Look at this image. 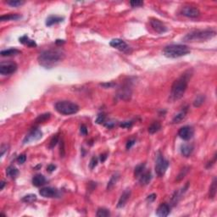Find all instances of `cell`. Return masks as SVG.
Returning <instances> with one entry per match:
<instances>
[{"label":"cell","mask_w":217,"mask_h":217,"mask_svg":"<svg viewBox=\"0 0 217 217\" xmlns=\"http://www.w3.org/2000/svg\"><path fill=\"white\" fill-rule=\"evenodd\" d=\"M65 57V53L61 48H49L39 54L38 60L39 64L46 69H51L60 63Z\"/></svg>","instance_id":"6da1fadb"},{"label":"cell","mask_w":217,"mask_h":217,"mask_svg":"<svg viewBox=\"0 0 217 217\" xmlns=\"http://www.w3.org/2000/svg\"><path fill=\"white\" fill-rule=\"evenodd\" d=\"M191 75L192 73H190V71H187L173 82L170 90V98L173 100H178L183 97L188 88V81L191 78Z\"/></svg>","instance_id":"7a4b0ae2"},{"label":"cell","mask_w":217,"mask_h":217,"mask_svg":"<svg viewBox=\"0 0 217 217\" xmlns=\"http://www.w3.org/2000/svg\"><path fill=\"white\" fill-rule=\"evenodd\" d=\"M191 53L190 48L184 44H170L166 46L163 50V54L167 58L176 59L188 55Z\"/></svg>","instance_id":"3957f363"},{"label":"cell","mask_w":217,"mask_h":217,"mask_svg":"<svg viewBox=\"0 0 217 217\" xmlns=\"http://www.w3.org/2000/svg\"><path fill=\"white\" fill-rule=\"evenodd\" d=\"M216 35V32L211 29L197 30L190 32L183 38L184 42H204L213 38Z\"/></svg>","instance_id":"277c9868"},{"label":"cell","mask_w":217,"mask_h":217,"mask_svg":"<svg viewBox=\"0 0 217 217\" xmlns=\"http://www.w3.org/2000/svg\"><path fill=\"white\" fill-rule=\"evenodd\" d=\"M54 108L58 113L64 115H74L80 109V107L77 105V104L70 102V101H66V100L57 102L54 105Z\"/></svg>","instance_id":"5b68a950"},{"label":"cell","mask_w":217,"mask_h":217,"mask_svg":"<svg viewBox=\"0 0 217 217\" xmlns=\"http://www.w3.org/2000/svg\"><path fill=\"white\" fill-rule=\"evenodd\" d=\"M168 167H169V161L166 160L162 154L159 153V155L157 157L156 163H155V172L157 176L162 177L166 174Z\"/></svg>","instance_id":"8992f818"},{"label":"cell","mask_w":217,"mask_h":217,"mask_svg":"<svg viewBox=\"0 0 217 217\" xmlns=\"http://www.w3.org/2000/svg\"><path fill=\"white\" fill-rule=\"evenodd\" d=\"M18 65L13 61H3L0 63V74L3 76H9L16 72Z\"/></svg>","instance_id":"52a82bcc"},{"label":"cell","mask_w":217,"mask_h":217,"mask_svg":"<svg viewBox=\"0 0 217 217\" xmlns=\"http://www.w3.org/2000/svg\"><path fill=\"white\" fill-rule=\"evenodd\" d=\"M109 44H110V46L113 47V48H116V49H118V50L123 52V53H126V54H128V53L131 52L130 46H129L124 40H122V39H113V40L110 41Z\"/></svg>","instance_id":"ba28073f"},{"label":"cell","mask_w":217,"mask_h":217,"mask_svg":"<svg viewBox=\"0 0 217 217\" xmlns=\"http://www.w3.org/2000/svg\"><path fill=\"white\" fill-rule=\"evenodd\" d=\"M42 137V132L41 130L38 128H34L25 137L23 140V144H30L32 142H35V141L41 139Z\"/></svg>","instance_id":"9c48e42d"},{"label":"cell","mask_w":217,"mask_h":217,"mask_svg":"<svg viewBox=\"0 0 217 217\" xmlns=\"http://www.w3.org/2000/svg\"><path fill=\"white\" fill-rule=\"evenodd\" d=\"M179 137H181L182 139L185 141H188L193 138V135H194V130L193 128L190 126H182L178 131Z\"/></svg>","instance_id":"30bf717a"},{"label":"cell","mask_w":217,"mask_h":217,"mask_svg":"<svg viewBox=\"0 0 217 217\" xmlns=\"http://www.w3.org/2000/svg\"><path fill=\"white\" fill-rule=\"evenodd\" d=\"M182 16L188 18H197L200 16V11L198 8L193 6H184L181 11Z\"/></svg>","instance_id":"8fae6325"},{"label":"cell","mask_w":217,"mask_h":217,"mask_svg":"<svg viewBox=\"0 0 217 217\" xmlns=\"http://www.w3.org/2000/svg\"><path fill=\"white\" fill-rule=\"evenodd\" d=\"M150 25H151L152 28H153L157 33H160V34L165 33V32L168 31L167 26H166L161 20H160L158 19L151 20H150Z\"/></svg>","instance_id":"7c38bea8"},{"label":"cell","mask_w":217,"mask_h":217,"mask_svg":"<svg viewBox=\"0 0 217 217\" xmlns=\"http://www.w3.org/2000/svg\"><path fill=\"white\" fill-rule=\"evenodd\" d=\"M39 193L44 198H54L58 196V190L51 187H46V188H42L39 191Z\"/></svg>","instance_id":"4fadbf2b"},{"label":"cell","mask_w":217,"mask_h":217,"mask_svg":"<svg viewBox=\"0 0 217 217\" xmlns=\"http://www.w3.org/2000/svg\"><path fill=\"white\" fill-rule=\"evenodd\" d=\"M170 213V206L166 203H163L158 207L156 211V215L160 217L168 216Z\"/></svg>","instance_id":"5bb4252c"},{"label":"cell","mask_w":217,"mask_h":217,"mask_svg":"<svg viewBox=\"0 0 217 217\" xmlns=\"http://www.w3.org/2000/svg\"><path fill=\"white\" fill-rule=\"evenodd\" d=\"M118 96L120 97V99H123V100H128L130 99L131 96V89L130 86L128 85H125L119 90Z\"/></svg>","instance_id":"9a60e30c"},{"label":"cell","mask_w":217,"mask_h":217,"mask_svg":"<svg viewBox=\"0 0 217 217\" xmlns=\"http://www.w3.org/2000/svg\"><path fill=\"white\" fill-rule=\"evenodd\" d=\"M130 197H131V190L129 188L126 189L123 192V193L121 196L120 199H119L118 204H117V208L121 209V208L124 207L125 205L126 204V203H127L128 199L130 198Z\"/></svg>","instance_id":"2e32d148"},{"label":"cell","mask_w":217,"mask_h":217,"mask_svg":"<svg viewBox=\"0 0 217 217\" xmlns=\"http://www.w3.org/2000/svg\"><path fill=\"white\" fill-rule=\"evenodd\" d=\"M151 180H152V173L149 170H148V171L144 170V172L142 173L138 177L139 183L143 186L148 185L151 182Z\"/></svg>","instance_id":"e0dca14e"},{"label":"cell","mask_w":217,"mask_h":217,"mask_svg":"<svg viewBox=\"0 0 217 217\" xmlns=\"http://www.w3.org/2000/svg\"><path fill=\"white\" fill-rule=\"evenodd\" d=\"M188 107H185V108H182V110L179 112L177 115H176L174 116V118H173L172 120V123H174V124L181 123V122L186 118L187 114H188Z\"/></svg>","instance_id":"ac0fdd59"},{"label":"cell","mask_w":217,"mask_h":217,"mask_svg":"<svg viewBox=\"0 0 217 217\" xmlns=\"http://www.w3.org/2000/svg\"><path fill=\"white\" fill-rule=\"evenodd\" d=\"M64 20V17L57 16H50L46 20V25L48 26H51L53 25L58 24V23L62 22Z\"/></svg>","instance_id":"d6986e66"},{"label":"cell","mask_w":217,"mask_h":217,"mask_svg":"<svg viewBox=\"0 0 217 217\" xmlns=\"http://www.w3.org/2000/svg\"><path fill=\"white\" fill-rule=\"evenodd\" d=\"M193 151V145L184 144L181 146V153L183 156L189 157Z\"/></svg>","instance_id":"ffe728a7"},{"label":"cell","mask_w":217,"mask_h":217,"mask_svg":"<svg viewBox=\"0 0 217 217\" xmlns=\"http://www.w3.org/2000/svg\"><path fill=\"white\" fill-rule=\"evenodd\" d=\"M20 54H21V51L16 48H9V49L2 50L0 52L1 56L3 57H11V56H16Z\"/></svg>","instance_id":"44dd1931"},{"label":"cell","mask_w":217,"mask_h":217,"mask_svg":"<svg viewBox=\"0 0 217 217\" xmlns=\"http://www.w3.org/2000/svg\"><path fill=\"white\" fill-rule=\"evenodd\" d=\"M45 183H46V178L41 174H38L32 178V184L35 187H41L44 185Z\"/></svg>","instance_id":"7402d4cb"},{"label":"cell","mask_w":217,"mask_h":217,"mask_svg":"<svg viewBox=\"0 0 217 217\" xmlns=\"http://www.w3.org/2000/svg\"><path fill=\"white\" fill-rule=\"evenodd\" d=\"M20 42H21L22 44L27 45L28 47L33 48V47H37V43L34 40L29 38L28 36L24 35L21 38H20Z\"/></svg>","instance_id":"603a6c76"},{"label":"cell","mask_w":217,"mask_h":217,"mask_svg":"<svg viewBox=\"0 0 217 217\" xmlns=\"http://www.w3.org/2000/svg\"><path fill=\"white\" fill-rule=\"evenodd\" d=\"M217 192V181L216 177H215L213 179V182L211 183L210 187V192H209V197L211 199H214L215 195H216Z\"/></svg>","instance_id":"cb8c5ba5"},{"label":"cell","mask_w":217,"mask_h":217,"mask_svg":"<svg viewBox=\"0 0 217 217\" xmlns=\"http://www.w3.org/2000/svg\"><path fill=\"white\" fill-rule=\"evenodd\" d=\"M6 174L7 176H10V178L15 179L17 177V176L19 175V170L17 168L14 167V166H10L8 167L6 170Z\"/></svg>","instance_id":"d4e9b609"},{"label":"cell","mask_w":217,"mask_h":217,"mask_svg":"<svg viewBox=\"0 0 217 217\" xmlns=\"http://www.w3.org/2000/svg\"><path fill=\"white\" fill-rule=\"evenodd\" d=\"M21 18V16L17 15V14H10V15H6V16H2L0 17V20L1 21H7V20H16Z\"/></svg>","instance_id":"484cf974"},{"label":"cell","mask_w":217,"mask_h":217,"mask_svg":"<svg viewBox=\"0 0 217 217\" xmlns=\"http://www.w3.org/2000/svg\"><path fill=\"white\" fill-rule=\"evenodd\" d=\"M119 178H120V174H119V173L114 174V175L111 176L110 180L108 181V185H107V190H110V189L116 184V182H118Z\"/></svg>","instance_id":"4316f807"},{"label":"cell","mask_w":217,"mask_h":217,"mask_svg":"<svg viewBox=\"0 0 217 217\" xmlns=\"http://www.w3.org/2000/svg\"><path fill=\"white\" fill-rule=\"evenodd\" d=\"M160 129H161V125H160V122H154L149 126L148 132H149L150 134H154V133H156V132L160 131Z\"/></svg>","instance_id":"83f0119b"},{"label":"cell","mask_w":217,"mask_h":217,"mask_svg":"<svg viewBox=\"0 0 217 217\" xmlns=\"http://www.w3.org/2000/svg\"><path fill=\"white\" fill-rule=\"evenodd\" d=\"M96 215L98 217H108L110 215V212L105 208H99L97 210Z\"/></svg>","instance_id":"f1b7e54d"},{"label":"cell","mask_w":217,"mask_h":217,"mask_svg":"<svg viewBox=\"0 0 217 217\" xmlns=\"http://www.w3.org/2000/svg\"><path fill=\"white\" fill-rule=\"evenodd\" d=\"M144 170H145V164H140V165H138V166H136L134 170L135 177L138 178L139 176H140L142 173L144 172Z\"/></svg>","instance_id":"f546056e"},{"label":"cell","mask_w":217,"mask_h":217,"mask_svg":"<svg viewBox=\"0 0 217 217\" xmlns=\"http://www.w3.org/2000/svg\"><path fill=\"white\" fill-rule=\"evenodd\" d=\"M37 200V196L35 194H27L22 198V202L26 204H32Z\"/></svg>","instance_id":"4dcf8cb0"},{"label":"cell","mask_w":217,"mask_h":217,"mask_svg":"<svg viewBox=\"0 0 217 217\" xmlns=\"http://www.w3.org/2000/svg\"><path fill=\"white\" fill-rule=\"evenodd\" d=\"M51 116V114L50 113H45V114H42V115H40L36 119V123H43V122H47L48 119L50 118Z\"/></svg>","instance_id":"1f68e13d"},{"label":"cell","mask_w":217,"mask_h":217,"mask_svg":"<svg viewBox=\"0 0 217 217\" xmlns=\"http://www.w3.org/2000/svg\"><path fill=\"white\" fill-rule=\"evenodd\" d=\"M6 3L8 5H10L11 7H20L23 5L25 3V1H22V0H10V1H7Z\"/></svg>","instance_id":"d6a6232c"},{"label":"cell","mask_w":217,"mask_h":217,"mask_svg":"<svg viewBox=\"0 0 217 217\" xmlns=\"http://www.w3.org/2000/svg\"><path fill=\"white\" fill-rule=\"evenodd\" d=\"M204 100H205V97H204V95H199L198 96L196 99H195V100L193 101V106L194 107H200V106L204 104Z\"/></svg>","instance_id":"836d02e7"},{"label":"cell","mask_w":217,"mask_h":217,"mask_svg":"<svg viewBox=\"0 0 217 217\" xmlns=\"http://www.w3.org/2000/svg\"><path fill=\"white\" fill-rule=\"evenodd\" d=\"M189 171V167H184L183 169L181 170V171L178 174V176L176 177V181L179 182V181H182V179L184 178L186 176V175L188 174V172Z\"/></svg>","instance_id":"e575fe53"},{"label":"cell","mask_w":217,"mask_h":217,"mask_svg":"<svg viewBox=\"0 0 217 217\" xmlns=\"http://www.w3.org/2000/svg\"><path fill=\"white\" fill-rule=\"evenodd\" d=\"M58 142H59V135H54V137L51 138L50 142H49V146H48L49 148H51V149L52 148H54L57 145Z\"/></svg>","instance_id":"d590c367"},{"label":"cell","mask_w":217,"mask_h":217,"mask_svg":"<svg viewBox=\"0 0 217 217\" xmlns=\"http://www.w3.org/2000/svg\"><path fill=\"white\" fill-rule=\"evenodd\" d=\"M106 121V115L102 113V114H99L98 115V117L96 119V123L97 124H104Z\"/></svg>","instance_id":"8d00e7d4"},{"label":"cell","mask_w":217,"mask_h":217,"mask_svg":"<svg viewBox=\"0 0 217 217\" xmlns=\"http://www.w3.org/2000/svg\"><path fill=\"white\" fill-rule=\"evenodd\" d=\"M130 4H131V7L133 8H136V7H142L144 5V2L143 1H139V0H133V1H131L130 2Z\"/></svg>","instance_id":"74e56055"},{"label":"cell","mask_w":217,"mask_h":217,"mask_svg":"<svg viewBox=\"0 0 217 217\" xmlns=\"http://www.w3.org/2000/svg\"><path fill=\"white\" fill-rule=\"evenodd\" d=\"M97 165H98V159H97L96 157H93V158L91 159V160H90L89 163L90 169H94L96 166H97Z\"/></svg>","instance_id":"f35d334b"},{"label":"cell","mask_w":217,"mask_h":217,"mask_svg":"<svg viewBox=\"0 0 217 217\" xmlns=\"http://www.w3.org/2000/svg\"><path fill=\"white\" fill-rule=\"evenodd\" d=\"M16 160H17V162L19 163L20 165H22V164H24V163L26 162V154H20V155H19Z\"/></svg>","instance_id":"ab89813d"},{"label":"cell","mask_w":217,"mask_h":217,"mask_svg":"<svg viewBox=\"0 0 217 217\" xmlns=\"http://www.w3.org/2000/svg\"><path fill=\"white\" fill-rule=\"evenodd\" d=\"M60 157H64V153H65V151H64V141L62 140L60 142Z\"/></svg>","instance_id":"60d3db41"},{"label":"cell","mask_w":217,"mask_h":217,"mask_svg":"<svg viewBox=\"0 0 217 217\" xmlns=\"http://www.w3.org/2000/svg\"><path fill=\"white\" fill-rule=\"evenodd\" d=\"M136 144V140L135 139H130V140H128V142L126 143V149H130L134 144Z\"/></svg>","instance_id":"b9f144b4"},{"label":"cell","mask_w":217,"mask_h":217,"mask_svg":"<svg viewBox=\"0 0 217 217\" xmlns=\"http://www.w3.org/2000/svg\"><path fill=\"white\" fill-rule=\"evenodd\" d=\"M123 128H130L132 126V122H124L120 125Z\"/></svg>","instance_id":"7bdbcfd3"},{"label":"cell","mask_w":217,"mask_h":217,"mask_svg":"<svg viewBox=\"0 0 217 217\" xmlns=\"http://www.w3.org/2000/svg\"><path fill=\"white\" fill-rule=\"evenodd\" d=\"M156 198H157V195L155 194V193H152V194H150L148 196L147 201L149 202V203H152V202H153L155 199H156Z\"/></svg>","instance_id":"ee69618b"},{"label":"cell","mask_w":217,"mask_h":217,"mask_svg":"<svg viewBox=\"0 0 217 217\" xmlns=\"http://www.w3.org/2000/svg\"><path fill=\"white\" fill-rule=\"evenodd\" d=\"M80 131L82 135H83V136H86V135L87 134V127H86L85 125H82V126H81Z\"/></svg>","instance_id":"f6af8a7d"},{"label":"cell","mask_w":217,"mask_h":217,"mask_svg":"<svg viewBox=\"0 0 217 217\" xmlns=\"http://www.w3.org/2000/svg\"><path fill=\"white\" fill-rule=\"evenodd\" d=\"M215 161H216V153H215L214 159H213V160H212V161H210V162H209V164H208V165H207V166H206V167H207V168H210V167H211V166H213V165H214L215 163Z\"/></svg>","instance_id":"bcb514c9"},{"label":"cell","mask_w":217,"mask_h":217,"mask_svg":"<svg viewBox=\"0 0 217 217\" xmlns=\"http://www.w3.org/2000/svg\"><path fill=\"white\" fill-rule=\"evenodd\" d=\"M101 86L105 87V88H108V87H112V86H115V84L114 82H109V83H103L101 84Z\"/></svg>","instance_id":"7dc6e473"},{"label":"cell","mask_w":217,"mask_h":217,"mask_svg":"<svg viewBox=\"0 0 217 217\" xmlns=\"http://www.w3.org/2000/svg\"><path fill=\"white\" fill-rule=\"evenodd\" d=\"M55 169H56V166H54V165H49L47 167V170H48V171H49V172H53L54 170H55Z\"/></svg>","instance_id":"c3c4849f"},{"label":"cell","mask_w":217,"mask_h":217,"mask_svg":"<svg viewBox=\"0 0 217 217\" xmlns=\"http://www.w3.org/2000/svg\"><path fill=\"white\" fill-rule=\"evenodd\" d=\"M7 148H8V146L7 145H2V147H1V157L3 156V154H4V152L5 151H7Z\"/></svg>","instance_id":"681fc988"},{"label":"cell","mask_w":217,"mask_h":217,"mask_svg":"<svg viewBox=\"0 0 217 217\" xmlns=\"http://www.w3.org/2000/svg\"><path fill=\"white\" fill-rule=\"evenodd\" d=\"M107 155H108L107 153H103V154H101V155H100V161L102 163L104 162L106 160V159H107V157H108Z\"/></svg>","instance_id":"f907efd6"},{"label":"cell","mask_w":217,"mask_h":217,"mask_svg":"<svg viewBox=\"0 0 217 217\" xmlns=\"http://www.w3.org/2000/svg\"><path fill=\"white\" fill-rule=\"evenodd\" d=\"M64 42H64V40H59V39H58V40H56V42H55V43H56L57 45L64 44Z\"/></svg>","instance_id":"816d5d0a"},{"label":"cell","mask_w":217,"mask_h":217,"mask_svg":"<svg viewBox=\"0 0 217 217\" xmlns=\"http://www.w3.org/2000/svg\"><path fill=\"white\" fill-rule=\"evenodd\" d=\"M4 186H5V182H1V187H0V189H1V190H3V188H4Z\"/></svg>","instance_id":"f5cc1de1"}]
</instances>
